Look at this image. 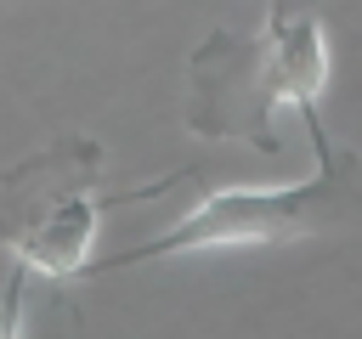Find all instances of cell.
Instances as JSON below:
<instances>
[{"instance_id": "cell-1", "label": "cell", "mask_w": 362, "mask_h": 339, "mask_svg": "<svg viewBox=\"0 0 362 339\" xmlns=\"http://www.w3.org/2000/svg\"><path fill=\"white\" fill-rule=\"evenodd\" d=\"M328 79L322 23L305 0H272L260 34L215 28L187 56V130L209 141H249L255 153H277L272 113L283 102L311 107Z\"/></svg>"}, {"instance_id": "cell-2", "label": "cell", "mask_w": 362, "mask_h": 339, "mask_svg": "<svg viewBox=\"0 0 362 339\" xmlns=\"http://www.w3.org/2000/svg\"><path fill=\"white\" fill-rule=\"evenodd\" d=\"M305 130H311V153L317 170L311 181H288V186H226L209 192L192 215H181L175 226H164L147 243H130L96 266H85V277L102 271H130L164 254H198V249H272V243H294V237H317V232H345L362 226V153L345 147L317 102L300 107Z\"/></svg>"}, {"instance_id": "cell-3", "label": "cell", "mask_w": 362, "mask_h": 339, "mask_svg": "<svg viewBox=\"0 0 362 339\" xmlns=\"http://www.w3.org/2000/svg\"><path fill=\"white\" fill-rule=\"evenodd\" d=\"M181 175H192V170H181ZM181 175L124 186V192H102V141L68 130V136L45 141L40 153L17 158L0 175V243L40 277H57V282L85 277L102 209L164 198Z\"/></svg>"}, {"instance_id": "cell-4", "label": "cell", "mask_w": 362, "mask_h": 339, "mask_svg": "<svg viewBox=\"0 0 362 339\" xmlns=\"http://www.w3.org/2000/svg\"><path fill=\"white\" fill-rule=\"evenodd\" d=\"M28 266L17 260L11 277L0 282V339H23V322H28Z\"/></svg>"}]
</instances>
